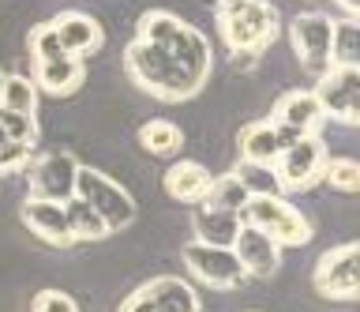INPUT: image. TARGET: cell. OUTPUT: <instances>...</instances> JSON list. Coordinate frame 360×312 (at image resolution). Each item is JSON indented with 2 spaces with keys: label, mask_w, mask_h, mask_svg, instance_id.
Listing matches in <instances>:
<instances>
[{
  "label": "cell",
  "mask_w": 360,
  "mask_h": 312,
  "mask_svg": "<svg viewBox=\"0 0 360 312\" xmlns=\"http://www.w3.org/2000/svg\"><path fill=\"white\" fill-rule=\"evenodd\" d=\"M30 57L34 61H56V57H68L60 49V42H56V30L53 23H38L30 30Z\"/></svg>",
  "instance_id": "28"
},
{
  "label": "cell",
  "mask_w": 360,
  "mask_h": 312,
  "mask_svg": "<svg viewBox=\"0 0 360 312\" xmlns=\"http://www.w3.org/2000/svg\"><path fill=\"white\" fill-rule=\"evenodd\" d=\"M338 4H342L349 15H356V12H360V0H338Z\"/></svg>",
  "instance_id": "32"
},
{
  "label": "cell",
  "mask_w": 360,
  "mask_h": 312,
  "mask_svg": "<svg viewBox=\"0 0 360 312\" xmlns=\"http://www.w3.org/2000/svg\"><path fill=\"white\" fill-rule=\"evenodd\" d=\"M53 30H56V42L68 57H86V53H98L101 49V23L86 12H64L49 19Z\"/></svg>",
  "instance_id": "14"
},
{
  "label": "cell",
  "mask_w": 360,
  "mask_h": 312,
  "mask_svg": "<svg viewBox=\"0 0 360 312\" xmlns=\"http://www.w3.org/2000/svg\"><path fill=\"white\" fill-rule=\"evenodd\" d=\"M319 181H326L334 192L353 196V192H360V162L356 158H326Z\"/></svg>",
  "instance_id": "25"
},
{
  "label": "cell",
  "mask_w": 360,
  "mask_h": 312,
  "mask_svg": "<svg viewBox=\"0 0 360 312\" xmlns=\"http://www.w3.org/2000/svg\"><path fill=\"white\" fill-rule=\"evenodd\" d=\"M146 294H150L154 312H199L195 289L180 278H154V282H146Z\"/></svg>",
  "instance_id": "19"
},
{
  "label": "cell",
  "mask_w": 360,
  "mask_h": 312,
  "mask_svg": "<svg viewBox=\"0 0 360 312\" xmlns=\"http://www.w3.org/2000/svg\"><path fill=\"white\" fill-rule=\"evenodd\" d=\"M248 199H252V192L240 185V177L236 173H225V177H214L210 181V188H207V204H214V207H225V211H240L248 207Z\"/></svg>",
  "instance_id": "24"
},
{
  "label": "cell",
  "mask_w": 360,
  "mask_h": 312,
  "mask_svg": "<svg viewBox=\"0 0 360 312\" xmlns=\"http://www.w3.org/2000/svg\"><path fill=\"white\" fill-rule=\"evenodd\" d=\"M75 170H79V162L68 151L45 154V158L30 170V177H27V181H30V196L34 199H53V204L72 199V192H75Z\"/></svg>",
  "instance_id": "11"
},
{
  "label": "cell",
  "mask_w": 360,
  "mask_h": 312,
  "mask_svg": "<svg viewBox=\"0 0 360 312\" xmlns=\"http://www.w3.org/2000/svg\"><path fill=\"white\" fill-rule=\"evenodd\" d=\"M236 147H240V158H244V162L274 166L278 154H281V147H285V139H281V132L270 125V120H252V125L240 128Z\"/></svg>",
  "instance_id": "17"
},
{
  "label": "cell",
  "mask_w": 360,
  "mask_h": 312,
  "mask_svg": "<svg viewBox=\"0 0 360 312\" xmlns=\"http://www.w3.org/2000/svg\"><path fill=\"white\" fill-rule=\"evenodd\" d=\"M86 80L83 57H56V61H34V87L45 94H75Z\"/></svg>",
  "instance_id": "16"
},
{
  "label": "cell",
  "mask_w": 360,
  "mask_h": 312,
  "mask_svg": "<svg viewBox=\"0 0 360 312\" xmlns=\"http://www.w3.org/2000/svg\"><path fill=\"white\" fill-rule=\"evenodd\" d=\"M323 162H326V147L319 136H300V139L285 143L274 162L281 192H304V188H311L323 173Z\"/></svg>",
  "instance_id": "7"
},
{
  "label": "cell",
  "mask_w": 360,
  "mask_h": 312,
  "mask_svg": "<svg viewBox=\"0 0 360 312\" xmlns=\"http://www.w3.org/2000/svg\"><path fill=\"white\" fill-rule=\"evenodd\" d=\"M72 196L83 199L86 207H94L109 230H124L135 218V199L128 196V188H120L112 177H105L101 170H90V166H79L75 170V192Z\"/></svg>",
  "instance_id": "4"
},
{
  "label": "cell",
  "mask_w": 360,
  "mask_h": 312,
  "mask_svg": "<svg viewBox=\"0 0 360 312\" xmlns=\"http://www.w3.org/2000/svg\"><path fill=\"white\" fill-rule=\"evenodd\" d=\"M311 282L323 297L356 301V294H360V249H356V241H345L338 249L323 252L319 263H315Z\"/></svg>",
  "instance_id": "6"
},
{
  "label": "cell",
  "mask_w": 360,
  "mask_h": 312,
  "mask_svg": "<svg viewBox=\"0 0 360 312\" xmlns=\"http://www.w3.org/2000/svg\"><path fill=\"white\" fill-rule=\"evenodd\" d=\"M218 27L236 61H252L278 38V8L270 0H218Z\"/></svg>",
  "instance_id": "2"
},
{
  "label": "cell",
  "mask_w": 360,
  "mask_h": 312,
  "mask_svg": "<svg viewBox=\"0 0 360 312\" xmlns=\"http://www.w3.org/2000/svg\"><path fill=\"white\" fill-rule=\"evenodd\" d=\"M124 72L131 75V83L139 91L162 98V102L195 98L210 80V68H199V64H191V61L154 46V42H143V38H135L124 49Z\"/></svg>",
  "instance_id": "1"
},
{
  "label": "cell",
  "mask_w": 360,
  "mask_h": 312,
  "mask_svg": "<svg viewBox=\"0 0 360 312\" xmlns=\"http://www.w3.org/2000/svg\"><path fill=\"white\" fill-rule=\"evenodd\" d=\"M210 181H214L210 170L199 162H173L165 170V192L176 204H199V199H207Z\"/></svg>",
  "instance_id": "18"
},
{
  "label": "cell",
  "mask_w": 360,
  "mask_h": 312,
  "mask_svg": "<svg viewBox=\"0 0 360 312\" xmlns=\"http://www.w3.org/2000/svg\"><path fill=\"white\" fill-rule=\"evenodd\" d=\"M240 218L248 226L263 230L270 241H278L281 249L285 244H308L311 241V222L304 211H297L289 199L281 196H252L248 207L240 211Z\"/></svg>",
  "instance_id": "3"
},
{
  "label": "cell",
  "mask_w": 360,
  "mask_h": 312,
  "mask_svg": "<svg viewBox=\"0 0 360 312\" xmlns=\"http://www.w3.org/2000/svg\"><path fill=\"white\" fill-rule=\"evenodd\" d=\"M240 215L236 211H225V207H214L207 199H199L195 211H191V230L202 244H221V249H233L236 241V230H240Z\"/></svg>",
  "instance_id": "15"
},
{
  "label": "cell",
  "mask_w": 360,
  "mask_h": 312,
  "mask_svg": "<svg viewBox=\"0 0 360 312\" xmlns=\"http://www.w3.org/2000/svg\"><path fill=\"white\" fill-rule=\"evenodd\" d=\"M330 64H360V23L353 15L334 19L330 27Z\"/></svg>",
  "instance_id": "23"
},
{
  "label": "cell",
  "mask_w": 360,
  "mask_h": 312,
  "mask_svg": "<svg viewBox=\"0 0 360 312\" xmlns=\"http://www.w3.org/2000/svg\"><path fill=\"white\" fill-rule=\"evenodd\" d=\"M30 312H79L75 297L64 294V289H41L38 297H34Z\"/></svg>",
  "instance_id": "30"
},
{
  "label": "cell",
  "mask_w": 360,
  "mask_h": 312,
  "mask_svg": "<svg viewBox=\"0 0 360 312\" xmlns=\"http://www.w3.org/2000/svg\"><path fill=\"white\" fill-rule=\"evenodd\" d=\"M311 94L319 98L323 117L338 120V125H356L360 120V68H353V64H330L319 75Z\"/></svg>",
  "instance_id": "5"
},
{
  "label": "cell",
  "mask_w": 360,
  "mask_h": 312,
  "mask_svg": "<svg viewBox=\"0 0 360 312\" xmlns=\"http://www.w3.org/2000/svg\"><path fill=\"white\" fill-rule=\"evenodd\" d=\"M22 222H27L30 233H34V237H41L45 244H60V249L75 244L72 226H68V215H64V204L27 196V204H22Z\"/></svg>",
  "instance_id": "13"
},
{
  "label": "cell",
  "mask_w": 360,
  "mask_h": 312,
  "mask_svg": "<svg viewBox=\"0 0 360 312\" xmlns=\"http://www.w3.org/2000/svg\"><path fill=\"white\" fill-rule=\"evenodd\" d=\"M180 260L199 282H207L214 289H233L244 282V267L236 260L233 249H221V244H202V241H191L180 249Z\"/></svg>",
  "instance_id": "8"
},
{
  "label": "cell",
  "mask_w": 360,
  "mask_h": 312,
  "mask_svg": "<svg viewBox=\"0 0 360 312\" xmlns=\"http://www.w3.org/2000/svg\"><path fill=\"white\" fill-rule=\"evenodd\" d=\"M120 312H154V305H150V294H146V286H139L135 294L120 305Z\"/></svg>",
  "instance_id": "31"
},
{
  "label": "cell",
  "mask_w": 360,
  "mask_h": 312,
  "mask_svg": "<svg viewBox=\"0 0 360 312\" xmlns=\"http://www.w3.org/2000/svg\"><path fill=\"white\" fill-rule=\"evenodd\" d=\"M240 185L248 188L252 196H281V185H278V173L274 166H255V162H240Z\"/></svg>",
  "instance_id": "26"
},
{
  "label": "cell",
  "mask_w": 360,
  "mask_h": 312,
  "mask_svg": "<svg viewBox=\"0 0 360 312\" xmlns=\"http://www.w3.org/2000/svg\"><path fill=\"white\" fill-rule=\"evenodd\" d=\"M0 143H4V132H0Z\"/></svg>",
  "instance_id": "33"
},
{
  "label": "cell",
  "mask_w": 360,
  "mask_h": 312,
  "mask_svg": "<svg viewBox=\"0 0 360 312\" xmlns=\"http://www.w3.org/2000/svg\"><path fill=\"white\" fill-rule=\"evenodd\" d=\"M323 106L319 98H315L311 91H285L274 102V117H270V125H274L281 132V139L292 143L300 136H315L323 125Z\"/></svg>",
  "instance_id": "10"
},
{
  "label": "cell",
  "mask_w": 360,
  "mask_h": 312,
  "mask_svg": "<svg viewBox=\"0 0 360 312\" xmlns=\"http://www.w3.org/2000/svg\"><path fill=\"white\" fill-rule=\"evenodd\" d=\"M184 143V132H180L173 120H146L139 128V147L154 158H173Z\"/></svg>",
  "instance_id": "20"
},
{
  "label": "cell",
  "mask_w": 360,
  "mask_h": 312,
  "mask_svg": "<svg viewBox=\"0 0 360 312\" xmlns=\"http://www.w3.org/2000/svg\"><path fill=\"white\" fill-rule=\"evenodd\" d=\"M64 215H68V226H72V237L75 241H105L109 237V226L101 222V215L94 207H86L83 199H64Z\"/></svg>",
  "instance_id": "21"
},
{
  "label": "cell",
  "mask_w": 360,
  "mask_h": 312,
  "mask_svg": "<svg viewBox=\"0 0 360 312\" xmlns=\"http://www.w3.org/2000/svg\"><path fill=\"white\" fill-rule=\"evenodd\" d=\"M330 27H334V19L319 15V12H304L289 23L292 49H297L300 64L311 75H323L330 68Z\"/></svg>",
  "instance_id": "9"
},
{
  "label": "cell",
  "mask_w": 360,
  "mask_h": 312,
  "mask_svg": "<svg viewBox=\"0 0 360 312\" xmlns=\"http://www.w3.org/2000/svg\"><path fill=\"white\" fill-rule=\"evenodd\" d=\"M0 106L34 117V109H38V87H34V80H27L19 72H4L0 75Z\"/></svg>",
  "instance_id": "22"
},
{
  "label": "cell",
  "mask_w": 360,
  "mask_h": 312,
  "mask_svg": "<svg viewBox=\"0 0 360 312\" xmlns=\"http://www.w3.org/2000/svg\"><path fill=\"white\" fill-rule=\"evenodd\" d=\"M30 166V143H15V139H4L0 143V177L8 173H19Z\"/></svg>",
  "instance_id": "29"
},
{
  "label": "cell",
  "mask_w": 360,
  "mask_h": 312,
  "mask_svg": "<svg viewBox=\"0 0 360 312\" xmlns=\"http://www.w3.org/2000/svg\"><path fill=\"white\" fill-rule=\"evenodd\" d=\"M0 132H4V139L34 143V136H38V125H34V117L15 113V109H4V106H0Z\"/></svg>",
  "instance_id": "27"
},
{
  "label": "cell",
  "mask_w": 360,
  "mask_h": 312,
  "mask_svg": "<svg viewBox=\"0 0 360 312\" xmlns=\"http://www.w3.org/2000/svg\"><path fill=\"white\" fill-rule=\"evenodd\" d=\"M233 252H236V260H240L248 278H274L281 267V244L270 241L263 230L248 226V222H240V230H236Z\"/></svg>",
  "instance_id": "12"
}]
</instances>
